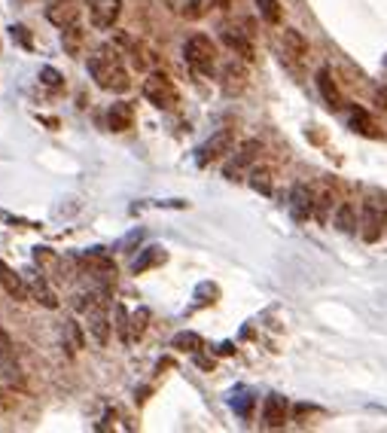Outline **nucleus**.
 <instances>
[{
    "mask_svg": "<svg viewBox=\"0 0 387 433\" xmlns=\"http://www.w3.org/2000/svg\"><path fill=\"white\" fill-rule=\"evenodd\" d=\"M144 98L150 101L153 107H159V110H174L177 107V86L171 82L168 73H162V70H150L146 73V80H144Z\"/></svg>",
    "mask_w": 387,
    "mask_h": 433,
    "instance_id": "obj_3",
    "label": "nucleus"
},
{
    "mask_svg": "<svg viewBox=\"0 0 387 433\" xmlns=\"http://www.w3.org/2000/svg\"><path fill=\"white\" fill-rule=\"evenodd\" d=\"M384 223H387V201H379V199H366L363 208H360V238L366 244L379 241L381 232H384Z\"/></svg>",
    "mask_w": 387,
    "mask_h": 433,
    "instance_id": "obj_4",
    "label": "nucleus"
},
{
    "mask_svg": "<svg viewBox=\"0 0 387 433\" xmlns=\"http://www.w3.org/2000/svg\"><path fill=\"white\" fill-rule=\"evenodd\" d=\"M357 223H360V217L354 214V208L348 205V201H338V208H336V214H333V226L338 229V232L351 235V232H357Z\"/></svg>",
    "mask_w": 387,
    "mask_h": 433,
    "instance_id": "obj_21",
    "label": "nucleus"
},
{
    "mask_svg": "<svg viewBox=\"0 0 387 433\" xmlns=\"http://www.w3.org/2000/svg\"><path fill=\"white\" fill-rule=\"evenodd\" d=\"M338 205H336V192H333V187H324L317 192V201H315V220L317 223H329L333 220V211H336Z\"/></svg>",
    "mask_w": 387,
    "mask_h": 433,
    "instance_id": "obj_20",
    "label": "nucleus"
},
{
    "mask_svg": "<svg viewBox=\"0 0 387 433\" xmlns=\"http://www.w3.org/2000/svg\"><path fill=\"white\" fill-rule=\"evenodd\" d=\"M348 123H351V128H354L357 134H366V137H369V134H372V137L379 134V132H375V123H372V116L366 113L363 107H357V104H351V107H348Z\"/></svg>",
    "mask_w": 387,
    "mask_h": 433,
    "instance_id": "obj_22",
    "label": "nucleus"
},
{
    "mask_svg": "<svg viewBox=\"0 0 387 433\" xmlns=\"http://www.w3.org/2000/svg\"><path fill=\"white\" fill-rule=\"evenodd\" d=\"M287 412H290V403L287 397H281V394H269L262 403V421L265 427H284L287 425Z\"/></svg>",
    "mask_w": 387,
    "mask_h": 433,
    "instance_id": "obj_14",
    "label": "nucleus"
},
{
    "mask_svg": "<svg viewBox=\"0 0 387 433\" xmlns=\"http://www.w3.org/2000/svg\"><path fill=\"white\" fill-rule=\"evenodd\" d=\"M223 43L238 55V58H244V61L253 58V43L247 40L244 31H235V27H229V31H223Z\"/></svg>",
    "mask_w": 387,
    "mask_h": 433,
    "instance_id": "obj_18",
    "label": "nucleus"
},
{
    "mask_svg": "<svg viewBox=\"0 0 387 433\" xmlns=\"http://www.w3.org/2000/svg\"><path fill=\"white\" fill-rule=\"evenodd\" d=\"M317 92H320V101L329 107V110H342L345 107V98H342V89H338V82L333 80V73H329V68H320L317 70Z\"/></svg>",
    "mask_w": 387,
    "mask_h": 433,
    "instance_id": "obj_12",
    "label": "nucleus"
},
{
    "mask_svg": "<svg viewBox=\"0 0 387 433\" xmlns=\"http://www.w3.org/2000/svg\"><path fill=\"white\" fill-rule=\"evenodd\" d=\"M107 125H110V132H128V128L134 125V107L128 104V101H116V104H110Z\"/></svg>",
    "mask_w": 387,
    "mask_h": 433,
    "instance_id": "obj_16",
    "label": "nucleus"
},
{
    "mask_svg": "<svg viewBox=\"0 0 387 433\" xmlns=\"http://www.w3.org/2000/svg\"><path fill=\"white\" fill-rule=\"evenodd\" d=\"M229 4H232V0H217V6H220V9H229Z\"/></svg>",
    "mask_w": 387,
    "mask_h": 433,
    "instance_id": "obj_36",
    "label": "nucleus"
},
{
    "mask_svg": "<svg viewBox=\"0 0 387 433\" xmlns=\"http://www.w3.org/2000/svg\"><path fill=\"white\" fill-rule=\"evenodd\" d=\"M284 52L290 55V58H305L308 55V43H305V37H302L299 31H284Z\"/></svg>",
    "mask_w": 387,
    "mask_h": 433,
    "instance_id": "obj_25",
    "label": "nucleus"
},
{
    "mask_svg": "<svg viewBox=\"0 0 387 433\" xmlns=\"http://www.w3.org/2000/svg\"><path fill=\"white\" fill-rule=\"evenodd\" d=\"M165 260H168V253H165V247H159V244L144 247L141 256H137V260L132 263V272H134V275H144L146 269H156V265H162Z\"/></svg>",
    "mask_w": 387,
    "mask_h": 433,
    "instance_id": "obj_17",
    "label": "nucleus"
},
{
    "mask_svg": "<svg viewBox=\"0 0 387 433\" xmlns=\"http://www.w3.org/2000/svg\"><path fill=\"white\" fill-rule=\"evenodd\" d=\"M82 43H86V34H82L80 22L70 25V27H61V46H64V52H68L70 58H80L82 55Z\"/></svg>",
    "mask_w": 387,
    "mask_h": 433,
    "instance_id": "obj_19",
    "label": "nucleus"
},
{
    "mask_svg": "<svg viewBox=\"0 0 387 433\" xmlns=\"http://www.w3.org/2000/svg\"><path fill=\"white\" fill-rule=\"evenodd\" d=\"M220 86H223L226 95H241L247 89V64L244 58H232L223 64V70H220Z\"/></svg>",
    "mask_w": 387,
    "mask_h": 433,
    "instance_id": "obj_9",
    "label": "nucleus"
},
{
    "mask_svg": "<svg viewBox=\"0 0 387 433\" xmlns=\"http://www.w3.org/2000/svg\"><path fill=\"white\" fill-rule=\"evenodd\" d=\"M260 153H262V144H260V141H244V144L235 150L232 159L226 162V168H223L226 177H229V180H238V177H241V171H247L256 159H260Z\"/></svg>",
    "mask_w": 387,
    "mask_h": 433,
    "instance_id": "obj_6",
    "label": "nucleus"
},
{
    "mask_svg": "<svg viewBox=\"0 0 387 433\" xmlns=\"http://www.w3.org/2000/svg\"><path fill=\"white\" fill-rule=\"evenodd\" d=\"M183 58H186V64L196 73H205V77H210V73L217 70V46L205 34H192L189 40L183 43Z\"/></svg>",
    "mask_w": 387,
    "mask_h": 433,
    "instance_id": "obj_2",
    "label": "nucleus"
},
{
    "mask_svg": "<svg viewBox=\"0 0 387 433\" xmlns=\"http://www.w3.org/2000/svg\"><path fill=\"white\" fill-rule=\"evenodd\" d=\"M315 201H317V192L305 187V183H296L290 192V214L296 223H308L315 217Z\"/></svg>",
    "mask_w": 387,
    "mask_h": 433,
    "instance_id": "obj_7",
    "label": "nucleus"
},
{
    "mask_svg": "<svg viewBox=\"0 0 387 433\" xmlns=\"http://www.w3.org/2000/svg\"><path fill=\"white\" fill-rule=\"evenodd\" d=\"M226 153H232V128H220V132H214L208 137L205 144L196 150V162L205 168V165L223 159Z\"/></svg>",
    "mask_w": 387,
    "mask_h": 433,
    "instance_id": "obj_5",
    "label": "nucleus"
},
{
    "mask_svg": "<svg viewBox=\"0 0 387 433\" xmlns=\"http://www.w3.org/2000/svg\"><path fill=\"white\" fill-rule=\"evenodd\" d=\"M89 73L95 80L98 89L104 92H128L132 89V80H128V70L122 68L116 52L101 49L95 55H89Z\"/></svg>",
    "mask_w": 387,
    "mask_h": 433,
    "instance_id": "obj_1",
    "label": "nucleus"
},
{
    "mask_svg": "<svg viewBox=\"0 0 387 433\" xmlns=\"http://www.w3.org/2000/svg\"><path fill=\"white\" fill-rule=\"evenodd\" d=\"M210 6H217V0H189L186 15H189V18H201V15L210 13Z\"/></svg>",
    "mask_w": 387,
    "mask_h": 433,
    "instance_id": "obj_32",
    "label": "nucleus"
},
{
    "mask_svg": "<svg viewBox=\"0 0 387 433\" xmlns=\"http://www.w3.org/2000/svg\"><path fill=\"white\" fill-rule=\"evenodd\" d=\"M34 263L49 281H64V263L61 256L49 251V247H34Z\"/></svg>",
    "mask_w": 387,
    "mask_h": 433,
    "instance_id": "obj_15",
    "label": "nucleus"
},
{
    "mask_svg": "<svg viewBox=\"0 0 387 433\" xmlns=\"http://www.w3.org/2000/svg\"><path fill=\"white\" fill-rule=\"evenodd\" d=\"M247 183L260 192V196H272L274 192V180H272V171L269 168H253L250 177H247Z\"/></svg>",
    "mask_w": 387,
    "mask_h": 433,
    "instance_id": "obj_26",
    "label": "nucleus"
},
{
    "mask_svg": "<svg viewBox=\"0 0 387 433\" xmlns=\"http://www.w3.org/2000/svg\"><path fill=\"white\" fill-rule=\"evenodd\" d=\"M64 336H68V342H70V351H80V348L86 345V336H82V330L73 318L64 320Z\"/></svg>",
    "mask_w": 387,
    "mask_h": 433,
    "instance_id": "obj_28",
    "label": "nucleus"
},
{
    "mask_svg": "<svg viewBox=\"0 0 387 433\" xmlns=\"http://www.w3.org/2000/svg\"><path fill=\"white\" fill-rule=\"evenodd\" d=\"M146 320H150V311H146V308H137L134 315H132V339H141V336H144Z\"/></svg>",
    "mask_w": 387,
    "mask_h": 433,
    "instance_id": "obj_31",
    "label": "nucleus"
},
{
    "mask_svg": "<svg viewBox=\"0 0 387 433\" xmlns=\"http://www.w3.org/2000/svg\"><path fill=\"white\" fill-rule=\"evenodd\" d=\"M0 287H4V293L9 299H15V302H25V299H31L27 296V284H25V275H18L15 269H9V265L0 260Z\"/></svg>",
    "mask_w": 387,
    "mask_h": 433,
    "instance_id": "obj_13",
    "label": "nucleus"
},
{
    "mask_svg": "<svg viewBox=\"0 0 387 433\" xmlns=\"http://www.w3.org/2000/svg\"><path fill=\"white\" fill-rule=\"evenodd\" d=\"M46 18H49V25H55V27H70L80 22V4L77 0H49Z\"/></svg>",
    "mask_w": 387,
    "mask_h": 433,
    "instance_id": "obj_11",
    "label": "nucleus"
},
{
    "mask_svg": "<svg viewBox=\"0 0 387 433\" xmlns=\"http://www.w3.org/2000/svg\"><path fill=\"white\" fill-rule=\"evenodd\" d=\"M25 284H27V296L34 302H40L43 308H58V296L49 287V278L43 272H25Z\"/></svg>",
    "mask_w": 387,
    "mask_h": 433,
    "instance_id": "obj_10",
    "label": "nucleus"
},
{
    "mask_svg": "<svg viewBox=\"0 0 387 433\" xmlns=\"http://www.w3.org/2000/svg\"><path fill=\"white\" fill-rule=\"evenodd\" d=\"M232 406H235L238 415L247 418V415H250V406H253V397H250V394H244V400H232Z\"/></svg>",
    "mask_w": 387,
    "mask_h": 433,
    "instance_id": "obj_33",
    "label": "nucleus"
},
{
    "mask_svg": "<svg viewBox=\"0 0 387 433\" xmlns=\"http://www.w3.org/2000/svg\"><path fill=\"white\" fill-rule=\"evenodd\" d=\"M201 336L198 333H192V330H183V333H177L171 339V348L174 351H183V354H198L201 351Z\"/></svg>",
    "mask_w": 387,
    "mask_h": 433,
    "instance_id": "obj_24",
    "label": "nucleus"
},
{
    "mask_svg": "<svg viewBox=\"0 0 387 433\" xmlns=\"http://www.w3.org/2000/svg\"><path fill=\"white\" fill-rule=\"evenodd\" d=\"M9 37H13V40L22 46V49H27L31 52L34 49V40H31V31H27L25 25H9Z\"/></svg>",
    "mask_w": 387,
    "mask_h": 433,
    "instance_id": "obj_29",
    "label": "nucleus"
},
{
    "mask_svg": "<svg viewBox=\"0 0 387 433\" xmlns=\"http://www.w3.org/2000/svg\"><path fill=\"white\" fill-rule=\"evenodd\" d=\"M384 232H387V223H384Z\"/></svg>",
    "mask_w": 387,
    "mask_h": 433,
    "instance_id": "obj_37",
    "label": "nucleus"
},
{
    "mask_svg": "<svg viewBox=\"0 0 387 433\" xmlns=\"http://www.w3.org/2000/svg\"><path fill=\"white\" fill-rule=\"evenodd\" d=\"M0 360H13V342L4 330H0Z\"/></svg>",
    "mask_w": 387,
    "mask_h": 433,
    "instance_id": "obj_35",
    "label": "nucleus"
},
{
    "mask_svg": "<svg viewBox=\"0 0 387 433\" xmlns=\"http://www.w3.org/2000/svg\"><path fill=\"white\" fill-rule=\"evenodd\" d=\"M256 9H260V18L269 25H278L284 9H281V0H256Z\"/></svg>",
    "mask_w": 387,
    "mask_h": 433,
    "instance_id": "obj_27",
    "label": "nucleus"
},
{
    "mask_svg": "<svg viewBox=\"0 0 387 433\" xmlns=\"http://www.w3.org/2000/svg\"><path fill=\"white\" fill-rule=\"evenodd\" d=\"M40 82H43V86H49V89H61L64 86V77L55 68H49V64H46V68H40Z\"/></svg>",
    "mask_w": 387,
    "mask_h": 433,
    "instance_id": "obj_30",
    "label": "nucleus"
},
{
    "mask_svg": "<svg viewBox=\"0 0 387 433\" xmlns=\"http://www.w3.org/2000/svg\"><path fill=\"white\" fill-rule=\"evenodd\" d=\"M113 330L119 333V342H122V345L134 342V339H132V315H128V308L122 306V302H116V306H113Z\"/></svg>",
    "mask_w": 387,
    "mask_h": 433,
    "instance_id": "obj_23",
    "label": "nucleus"
},
{
    "mask_svg": "<svg viewBox=\"0 0 387 433\" xmlns=\"http://www.w3.org/2000/svg\"><path fill=\"white\" fill-rule=\"evenodd\" d=\"M0 220L4 223H13V226H22V229H34L31 220H25V217H15V214H6V211H0Z\"/></svg>",
    "mask_w": 387,
    "mask_h": 433,
    "instance_id": "obj_34",
    "label": "nucleus"
},
{
    "mask_svg": "<svg viewBox=\"0 0 387 433\" xmlns=\"http://www.w3.org/2000/svg\"><path fill=\"white\" fill-rule=\"evenodd\" d=\"M89 15L98 31H110L122 15V0H89Z\"/></svg>",
    "mask_w": 387,
    "mask_h": 433,
    "instance_id": "obj_8",
    "label": "nucleus"
}]
</instances>
